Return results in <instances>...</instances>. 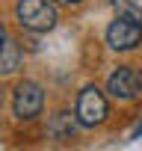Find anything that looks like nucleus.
Returning <instances> with one entry per match:
<instances>
[{
  "label": "nucleus",
  "instance_id": "nucleus-4",
  "mask_svg": "<svg viewBox=\"0 0 142 151\" xmlns=\"http://www.w3.org/2000/svg\"><path fill=\"white\" fill-rule=\"evenodd\" d=\"M107 92H110L113 98H118V101H133V98H139V95H142V74L133 71V68H127V65L115 68V71L110 74V80H107Z\"/></svg>",
  "mask_w": 142,
  "mask_h": 151
},
{
  "label": "nucleus",
  "instance_id": "nucleus-3",
  "mask_svg": "<svg viewBox=\"0 0 142 151\" xmlns=\"http://www.w3.org/2000/svg\"><path fill=\"white\" fill-rule=\"evenodd\" d=\"M44 107V92L39 83L33 80H21L15 86V98H12V110L18 119H36Z\"/></svg>",
  "mask_w": 142,
  "mask_h": 151
},
{
  "label": "nucleus",
  "instance_id": "nucleus-10",
  "mask_svg": "<svg viewBox=\"0 0 142 151\" xmlns=\"http://www.w3.org/2000/svg\"><path fill=\"white\" fill-rule=\"evenodd\" d=\"M3 36H6V30H3V24H0V42H3Z\"/></svg>",
  "mask_w": 142,
  "mask_h": 151
},
{
  "label": "nucleus",
  "instance_id": "nucleus-6",
  "mask_svg": "<svg viewBox=\"0 0 142 151\" xmlns=\"http://www.w3.org/2000/svg\"><path fill=\"white\" fill-rule=\"evenodd\" d=\"M21 59H24L21 45H18L15 39H6V36H3V42H0V74L18 71V68H21Z\"/></svg>",
  "mask_w": 142,
  "mask_h": 151
},
{
  "label": "nucleus",
  "instance_id": "nucleus-8",
  "mask_svg": "<svg viewBox=\"0 0 142 151\" xmlns=\"http://www.w3.org/2000/svg\"><path fill=\"white\" fill-rule=\"evenodd\" d=\"M53 136L56 139H71V136H74V122H71L68 113H59L53 119Z\"/></svg>",
  "mask_w": 142,
  "mask_h": 151
},
{
  "label": "nucleus",
  "instance_id": "nucleus-5",
  "mask_svg": "<svg viewBox=\"0 0 142 151\" xmlns=\"http://www.w3.org/2000/svg\"><path fill=\"white\" fill-rule=\"evenodd\" d=\"M139 42H142V24H136L124 15L107 27V45L113 50H133Z\"/></svg>",
  "mask_w": 142,
  "mask_h": 151
},
{
  "label": "nucleus",
  "instance_id": "nucleus-1",
  "mask_svg": "<svg viewBox=\"0 0 142 151\" xmlns=\"http://www.w3.org/2000/svg\"><path fill=\"white\" fill-rule=\"evenodd\" d=\"M15 18H18V24L24 30H33V33H47L59 21L50 0H18Z\"/></svg>",
  "mask_w": 142,
  "mask_h": 151
},
{
  "label": "nucleus",
  "instance_id": "nucleus-9",
  "mask_svg": "<svg viewBox=\"0 0 142 151\" xmlns=\"http://www.w3.org/2000/svg\"><path fill=\"white\" fill-rule=\"evenodd\" d=\"M53 3H62V6H80L83 0H53Z\"/></svg>",
  "mask_w": 142,
  "mask_h": 151
},
{
  "label": "nucleus",
  "instance_id": "nucleus-2",
  "mask_svg": "<svg viewBox=\"0 0 142 151\" xmlns=\"http://www.w3.org/2000/svg\"><path fill=\"white\" fill-rule=\"evenodd\" d=\"M107 113H110V107H107L104 92H101L98 86H86V89L80 92V98H77V110H74L77 122H80L83 127H95V124H104Z\"/></svg>",
  "mask_w": 142,
  "mask_h": 151
},
{
  "label": "nucleus",
  "instance_id": "nucleus-11",
  "mask_svg": "<svg viewBox=\"0 0 142 151\" xmlns=\"http://www.w3.org/2000/svg\"><path fill=\"white\" fill-rule=\"evenodd\" d=\"M0 107H3V92H0Z\"/></svg>",
  "mask_w": 142,
  "mask_h": 151
},
{
  "label": "nucleus",
  "instance_id": "nucleus-7",
  "mask_svg": "<svg viewBox=\"0 0 142 151\" xmlns=\"http://www.w3.org/2000/svg\"><path fill=\"white\" fill-rule=\"evenodd\" d=\"M113 3H115L118 15H124V18L142 24V0H113Z\"/></svg>",
  "mask_w": 142,
  "mask_h": 151
}]
</instances>
